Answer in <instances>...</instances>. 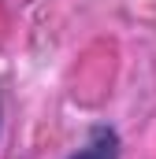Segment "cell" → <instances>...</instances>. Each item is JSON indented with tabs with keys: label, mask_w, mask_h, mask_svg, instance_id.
Returning a JSON list of instances; mask_svg holds the SVG:
<instances>
[{
	"label": "cell",
	"mask_w": 156,
	"mask_h": 159,
	"mask_svg": "<svg viewBox=\"0 0 156 159\" xmlns=\"http://www.w3.org/2000/svg\"><path fill=\"white\" fill-rule=\"evenodd\" d=\"M115 152H119V137L108 126H97V129L89 133V144H85L82 152H75L71 159H115Z\"/></svg>",
	"instance_id": "6da1fadb"
}]
</instances>
